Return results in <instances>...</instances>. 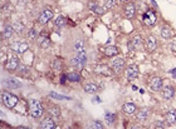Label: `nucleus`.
I'll use <instances>...</instances> for the list:
<instances>
[{
    "label": "nucleus",
    "mask_w": 176,
    "mask_h": 129,
    "mask_svg": "<svg viewBox=\"0 0 176 129\" xmlns=\"http://www.w3.org/2000/svg\"><path fill=\"white\" fill-rule=\"evenodd\" d=\"M29 112L33 118H39L43 115V107L37 99H30L29 102Z\"/></svg>",
    "instance_id": "f257e3e1"
},
{
    "label": "nucleus",
    "mask_w": 176,
    "mask_h": 129,
    "mask_svg": "<svg viewBox=\"0 0 176 129\" xmlns=\"http://www.w3.org/2000/svg\"><path fill=\"white\" fill-rule=\"evenodd\" d=\"M2 100H3V104L8 108H14L16 104H18V96L9 93V91H5L2 94Z\"/></svg>",
    "instance_id": "f03ea898"
},
{
    "label": "nucleus",
    "mask_w": 176,
    "mask_h": 129,
    "mask_svg": "<svg viewBox=\"0 0 176 129\" xmlns=\"http://www.w3.org/2000/svg\"><path fill=\"white\" fill-rule=\"evenodd\" d=\"M86 63H87V54H86V51L77 53V55L71 59V64H72V65L73 67H78V68L84 67Z\"/></svg>",
    "instance_id": "7ed1b4c3"
},
{
    "label": "nucleus",
    "mask_w": 176,
    "mask_h": 129,
    "mask_svg": "<svg viewBox=\"0 0 176 129\" xmlns=\"http://www.w3.org/2000/svg\"><path fill=\"white\" fill-rule=\"evenodd\" d=\"M28 43L26 42H13L10 43V50L16 54H24L28 50Z\"/></svg>",
    "instance_id": "20e7f679"
},
{
    "label": "nucleus",
    "mask_w": 176,
    "mask_h": 129,
    "mask_svg": "<svg viewBox=\"0 0 176 129\" xmlns=\"http://www.w3.org/2000/svg\"><path fill=\"white\" fill-rule=\"evenodd\" d=\"M156 21H157V16H156V14L152 10H149V11H146L143 14V23L146 25L152 26V25L156 24Z\"/></svg>",
    "instance_id": "39448f33"
},
{
    "label": "nucleus",
    "mask_w": 176,
    "mask_h": 129,
    "mask_svg": "<svg viewBox=\"0 0 176 129\" xmlns=\"http://www.w3.org/2000/svg\"><path fill=\"white\" fill-rule=\"evenodd\" d=\"M109 65L114 72H121L125 67V59L123 58H114L113 60H111Z\"/></svg>",
    "instance_id": "423d86ee"
},
{
    "label": "nucleus",
    "mask_w": 176,
    "mask_h": 129,
    "mask_svg": "<svg viewBox=\"0 0 176 129\" xmlns=\"http://www.w3.org/2000/svg\"><path fill=\"white\" fill-rule=\"evenodd\" d=\"M140 74V70H138V67L137 65H130L127 69H126V75H127V79L128 80H133L138 77Z\"/></svg>",
    "instance_id": "0eeeda50"
},
{
    "label": "nucleus",
    "mask_w": 176,
    "mask_h": 129,
    "mask_svg": "<svg viewBox=\"0 0 176 129\" xmlns=\"http://www.w3.org/2000/svg\"><path fill=\"white\" fill-rule=\"evenodd\" d=\"M19 65H20V64H19V59H18L16 56H10L5 67H7V69H8V70L14 72V70H18Z\"/></svg>",
    "instance_id": "6e6552de"
},
{
    "label": "nucleus",
    "mask_w": 176,
    "mask_h": 129,
    "mask_svg": "<svg viewBox=\"0 0 176 129\" xmlns=\"http://www.w3.org/2000/svg\"><path fill=\"white\" fill-rule=\"evenodd\" d=\"M142 44H143V40H142L141 35H135L130 42V48L133 50H138L142 48Z\"/></svg>",
    "instance_id": "1a4fd4ad"
},
{
    "label": "nucleus",
    "mask_w": 176,
    "mask_h": 129,
    "mask_svg": "<svg viewBox=\"0 0 176 129\" xmlns=\"http://www.w3.org/2000/svg\"><path fill=\"white\" fill-rule=\"evenodd\" d=\"M150 87H151V89L155 90V91L161 90V89H162V79H161L160 77H154V78H151V80H150Z\"/></svg>",
    "instance_id": "9d476101"
},
{
    "label": "nucleus",
    "mask_w": 176,
    "mask_h": 129,
    "mask_svg": "<svg viewBox=\"0 0 176 129\" xmlns=\"http://www.w3.org/2000/svg\"><path fill=\"white\" fill-rule=\"evenodd\" d=\"M54 120L55 119L52 118V117H45L40 123V128H43V129H53V128H55V122Z\"/></svg>",
    "instance_id": "9b49d317"
},
{
    "label": "nucleus",
    "mask_w": 176,
    "mask_h": 129,
    "mask_svg": "<svg viewBox=\"0 0 176 129\" xmlns=\"http://www.w3.org/2000/svg\"><path fill=\"white\" fill-rule=\"evenodd\" d=\"M90 9H91L95 14H97V15H103V14L106 13V8L98 5L96 2H91V3H90Z\"/></svg>",
    "instance_id": "f8f14e48"
},
{
    "label": "nucleus",
    "mask_w": 176,
    "mask_h": 129,
    "mask_svg": "<svg viewBox=\"0 0 176 129\" xmlns=\"http://www.w3.org/2000/svg\"><path fill=\"white\" fill-rule=\"evenodd\" d=\"M52 18H53V11H52L50 9H45V10H43V13L40 14L39 21H40V24H47Z\"/></svg>",
    "instance_id": "ddd939ff"
},
{
    "label": "nucleus",
    "mask_w": 176,
    "mask_h": 129,
    "mask_svg": "<svg viewBox=\"0 0 176 129\" xmlns=\"http://www.w3.org/2000/svg\"><path fill=\"white\" fill-rule=\"evenodd\" d=\"M156 47H157V39H156V37L150 35L147 39H146V48H147L150 51H152V50L156 49Z\"/></svg>",
    "instance_id": "4468645a"
},
{
    "label": "nucleus",
    "mask_w": 176,
    "mask_h": 129,
    "mask_svg": "<svg viewBox=\"0 0 176 129\" xmlns=\"http://www.w3.org/2000/svg\"><path fill=\"white\" fill-rule=\"evenodd\" d=\"M135 14H136V7H135V4H132V3L127 4L125 7V15H126V18L132 19L135 16Z\"/></svg>",
    "instance_id": "2eb2a0df"
},
{
    "label": "nucleus",
    "mask_w": 176,
    "mask_h": 129,
    "mask_svg": "<svg viewBox=\"0 0 176 129\" xmlns=\"http://www.w3.org/2000/svg\"><path fill=\"white\" fill-rule=\"evenodd\" d=\"M162 96L165 99H171L175 96V89L172 87H165L162 88Z\"/></svg>",
    "instance_id": "dca6fc26"
},
{
    "label": "nucleus",
    "mask_w": 176,
    "mask_h": 129,
    "mask_svg": "<svg viewBox=\"0 0 176 129\" xmlns=\"http://www.w3.org/2000/svg\"><path fill=\"white\" fill-rule=\"evenodd\" d=\"M166 122H167L170 125L176 124V110H175V109H170V110L166 113Z\"/></svg>",
    "instance_id": "f3484780"
},
{
    "label": "nucleus",
    "mask_w": 176,
    "mask_h": 129,
    "mask_svg": "<svg viewBox=\"0 0 176 129\" xmlns=\"http://www.w3.org/2000/svg\"><path fill=\"white\" fill-rule=\"evenodd\" d=\"M149 115H150V112H149V109L143 108V109H141V110H138V112H137V114H136V118H137V120H140V122H145L146 119L149 118Z\"/></svg>",
    "instance_id": "a211bd4d"
},
{
    "label": "nucleus",
    "mask_w": 176,
    "mask_h": 129,
    "mask_svg": "<svg viewBox=\"0 0 176 129\" xmlns=\"http://www.w3.org/2000/svg\"><path fill=\"white\" fill-rule=\"evenodd\" d=\"M122 110L126 113V114H135L136 113V110H137V108H136V105L133 104V103H126V104H123L122 105Z\"/></svg>",
    "instance_id": "6ab92c4d"
},
{
    "label": "nucleus",
    "mask_w": 176,
    "mask_h": 129,
    "mask_svg": "<svg viewBox=\"0 0 176 129\" xmlns=\"http://www.w3.org/2000/svg\"><path fill=\"white\" fill-rule=\"evenodd\" d=\"M118 48L117 47H112V45H109V47H106L104 49H103V53L107 55V56H116L117 54H118Z\"/></svg>",
    "instance_id": "aec40b11"
},
{
    "label": "nucleus",
    "mask_w": 176,
    "mask_h": 129,
    "mask_svg": "<svg viewBox=\"0 0 176 129\" xmlns=\"http://www.w3.org/2000/svg\"><path fill=\"white\" fill-rule=\"evenodd\" d=\"M37 42H38L39 47H40V48H43V49H45V48H48V47L50 45V39H49V37H45V35L39 37Z\"/></svg>",
    "instance_id": "412c9836"
},
{
    "label": "nucleus",
    "mask_w": 176,
    "mask_h": 129,
    "mask_svg": "<svg viewBox=\"0 0 176 129\" xmlns=\"http://www.w3.org/2000/svg\"><path fill=\"white\" fill-rule=\"evenodd\" d=\"M83 89H84V91L88 93V94H95V93H97L98 87H97L95 83H87Z\"/></svg>",
    "instance_id": "4be33fe9"
},
{
    "label": "nucleus",
    "mask_w": 176,
    "mask_h": 129,
    "mask_svg": "<svg viewBox=\"0 0 176 129\" xmlns=\"http://www.w3.org/2000/svg\"><path fill=\"white\" fill-rule=\"evenodd\" d=\"M14 28L12 26V25H7L5 28H4V31H3V38H5V39H10L12 37H13V34H14Z\"/></svg>",
    "instance_id": "5701e85b"
},
{
    "label": "nucleus",
    "mask_w": 176,
    "mask_h": 129,
    "mask_svg": "<svg viewBox=\"0 0 176 129\" xmlns=\"http://www.w3.org/2000/svg\"><path fill=\"white\" fill-rule=\"evenodd\" d=\"M109 69H108V67L107 65H96L95 67V72L97 73V74H102V75H109V72H108Z\"/></svg>",
    "instance_id": "b1692460"
},
{
    "label": "nucleus",
    "mask_w": 176,
    "mask_h": 129,
    "mask_svg": "<svg viewBox=\"0 0 176 129\" xmlns=\"http://www.w3.org/2000/svg\"><path fill=\"white\" fill-rule=\"evenodd\" d=\"M160 34H161V37L164 39H170L172 37V31H171V29L169 26H162L161 30H160Z\"/></svg>",
    "instance_id": "393cba45"
},
{
    "label": "nucleus",
    "mask_w": 176,
    "mask_h": 129,
    "mask_svg": "<svg viewBox=\"0 0 176 129\" xmlns=\"http://www.w3.org/2000/svg\"><path fill=\"white\" fill-rule=\"evenodd\" d=\"M73 50L77 51V53H81V51H84V42L82 39H78L74 42L73 44Z\"/></svg>",
    "instance_id": "a878e982"
},
{
    "label": "nucleus",
    "mask_w": 176,
    "mask_h": 129,
    "mask_svg": "<svg viewBox=\"0 0 176 129\" xmlns=\"http://www.w3.org/2000/svg\"><path fill=\"white\" fill-rule=\"evenodd\" d=\"M48 113H49V115H50L52 118H54V119H57L58 117L61 115V110H59V108H58V107H50V108L48 109Z\"/></svg>",
    "instance_id": "bb28decb"
},
{
    "label": "nucleus",
    "mask_w": 176,
    "mask_h": 129,
    "mask_svg": "<svg viewBox=\"0 0 176 129\" xmlns=\"http://www.w3.org/2000/svg\"><path fill=\"white\" fill-rule=\"evenodd\" d=\"M67 77H68V80L69 82H73V83H79L81 82V75L78 73H74L73 72V73H69Z\"/></svg>",
    "instance_id": "cd10ccee"
},
{
    "label": "nucleus",
    "mask_w": 176,
    "mask_h": 129,
    "mask_svg": "<svg viewBox=\"0 0 176 129\" xmlns=\"http://www.w3.org/2000/svg\"><path fill=\"white\" fill-rule=\"evenodd\" d=\"M104 119H106V122L108 124H113V122L116 120V115L113 113H111V112H106L104 113Z\"/></svg>",
    "instance_id": "c85d7f7f"
},
{
    "label": "nucleus",
    "mask_w": 176,
    "mask_h": 129,
    "mask_svg": "<svg viewBox=\"0 0 176 129\" xmlns=\"http://www.w3.org/2000/svg\"><path fill=\"white\" fill-rule=\"evenodd\" d=\"M26 37H28L29 40H38V33H37V30H35V29H30V30L28 31Z\"/></svg>",
    "instance_id": "c756f323"
},
{
    "label": "nucleus",
    "mask_w": 176,
    "mask_h": 129,
    "mask_svg": "<svg viewBox=\"0 0 176 129\" xmlns=\"http://www.w3.org/2000/svg\"><path fill=\"white\" fill-rule=\"evenodd\" d=\"M50 67L53 70H61L62 69V64H61V60H58V59H54L52 60L50 63Z\"/></svg>",
    "instance_id": "7c9ffc66"
},
{
    "label": "nucleus",
    "mask_w": 176,
    "mask_h": 129,
    "mask_svg": "<svg viewBox=\"0 0 176 129\" xmlns=\"http://www.w3.org/2000/svg\"><path fill=\"white\" fill-rule=\"evenodd\" d=\"M66 23H67V19H66L64 16H58V18L55 19V26H57V28H62V26H64Z\"/></svg>",
    "instance_id": "2f4dec72"
},
{
    "label": "nucleus",
    "mask_w": 176,
    "mask_h": 129,
    "mask_svg": "<svg viewBox=\"0 0 176 129\" xmlns=\"http://www.w3.org/2000/svg\"><path fill=\"white\" fill-rule=\"evenodd\" d=\"M13 28H14V30L16 31V33H21V31L24 30V25H23L21 23H19V21H16V23L13 25Z\"/></svg>",
    "instance_id": "473e14b6"
},
{
    "label": "nucleus",
    "mask_w": 176,
    "mask_h": 129,
    "mask_svg": "<svg viewBox=\"0 0 176 129\" xmlns=\"http://www.w3.org/2000/svg\"><path fill=\"white\" fill-rule=\"evenodd\" d=\"M116 7V0H106V9H112Z\"/></svg>",
    "instance_id": "72a5a7b5"
},
{
    "label": "nucleus",
    "mask_w": 176,
    "mask_h": 129,
    "mask_svg": "<svg viewBox=\"0 0 176 129\" xmlns=\"http://www.w3.org/2000/svg\"><path fill=\"white\" fill-rule=\"evenodd\" d=\"M7 84H8L9 87H12V88H16V87H21V84H20V83H18V82H14L13 79H9V80H7Z\"/></svg>",
    "instance_id": "f704fd0d"
},
{
    "label": "nucleus",
    "mask_w": 176,
    "mask_h": 129,
    "mask_svg": "<svg viewBox=\"0 0 176 129\" xmlns=\"http://www.w3.org/2000/svg\"><path fill=\"white\" fill-rule=\"evenodd\" d=\"M90 128H97V129H102L103 128V124L102 123H100V122H92L91 124H90Z\"/></svg>",
    "instance_id": "c9c22d12"
},
{
    "label": "nucleus",
    "mask_w": 176,
    "mask_h": 129,
    "mask_svg": "<svg viewBox=\"0 0 176 129\" xmlns=\"http://www.w3.org/2000/svg\"><path fill=\"white\" fill-rule=\"evenodd\" d=\"M50 96H52V98H55V99H69V98H67V96L59 95V94H57V93H50Z\"/></svg>",
    "instance_id": "e433bc0d"
},
{
    "label": "nucleus",
    "mask_w": 176,
    "mask_h": 129,
    "mask_svg": "<svg viewBox=\"0 0 176 129\" xmlns=\"http://www.w3.org/2000/svg\"><path fill=\"white\" fill-rule=\"evenodd\" d=\"M18 70H19L20 73H26V72H28V67H26V65H19Z\"/></svg>",
    "instance_id": "4c0bfd02"
},
{
    "label": "nucleus",
    "mask_w": 176,
    "mask_h": 129,
    "mask_svg": "<svg viewBox=\"0 0 176 129\" xmlns=\"http://www.w3.org/2000/svg\"><path fill=\"white\" fill-rule=\"evenodd\" d=\"M155 127H156V128H165V127H166V124H164V123L160 120V122H157V123H156V125H155Z\"/></svg>",
    "instance_id": "58836bf2"
},
{
    "label": "nucleus",
    "mask_w": 176,
    "mask_h": 129,
    "mask_svg": "<svg viewBox=\"0 0 176 129\" xmlns=\"http://www.w3.org/2000/svg\"><path fill=\"white\" fill-rule=\"evenodd\" d=\"M66 79H68V77L63 74V75L61 77V83H62V84H64V83H66Z\"/></svg>",
    "instance_id": "ea45409f"
},
{
    "label": "nucleus",
    "mask_w": 176,
    "mask_h": 129,
    "mask_svg": "<svg viewBox=\"0 0 176 129\" xmlns=\"http://www.w3.org/2000/svg\"><path fill=\"white\" fill-rule=\"evenodd\" d=\"M171 50H172L174 53H176V44H172V45H171Z\"/></svg>",
    "instance_id": "a19ab883"
},
{
    "label": "nucleus",
    "mask_w": 176,
    "mask_h": 129,
    "mask_svg": "<svg viewBox=\"0 0 176 129\" xmlns=\"http://www.w3.org/2000/svg\"><path fill=\"white\" fill-rule=\"evenodd\" d=\"M120 2H122V3H126V2H127V0H120Z\"/></svg>",
    "instance_id": "79ce46f5"
}]
</instances>
